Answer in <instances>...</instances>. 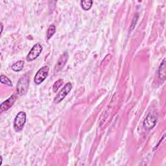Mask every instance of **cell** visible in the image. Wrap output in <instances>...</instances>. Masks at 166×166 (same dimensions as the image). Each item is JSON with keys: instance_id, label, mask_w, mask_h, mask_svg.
Here are the masks:
<instances>
[{"instance_id": "6da1fadb", "label": "cell", "mask_w": 166, "mask_h": 166, "mask_svg": "<svg viewBox=\"0 0 166 166\" xmlns=\"http://www.w3.org/2000/svg\"><path fill=\"white\" fill-rule=\"evenodd\" d=\"M29 85V77L27 74L23 75L18 82L17 92L20 95H25L28 90Z\"/></svg>"}, {"instance_id": "7a4b0ae2", "label": "cell", "mask_w": 166, "mask_h": 166, "mask_svg": "<svg viewBox=\"0 0 166 166\" xmlns=\"http://www.w3.org/2000/svg\"><path fill=\"white\" fill-rule=\"evenodd\" d=\"M27 115L24 112H20L16 116L14 121V128L17 132H20L23 130V128L26 123Z\"/></svg>"}, {"instance_id": "3957f363", "label": "cell", "mask_w": 166, "mask_h": 166, "mask_svg": "<svg viewBox=\"0 0 166 166\" xmlns=\"http://www.w3.org/2000/svg\"><path fill=\"white\" fill-rule=\"evenodd\" d=\"M49 70H49L48 66H45L38 71L34 78V81L36 84H40L45 81L48 75Z\"/></svg>"}, {"instance_id": "277c9868", "label": "cell", "mask_w": 166, "mask_h": 166, "mask_svg": "<svg viewBox=\"0 0 166 166\" xmlns=\"http://www.w3.org/2000/svg\"><path fill=\"white\" fill-rule=\"evenodd\" d=\"M43 50V47L40 43H37L36 44L33 48L31 49L27 55V61L30 62V61H33L37 59L39 55L41 54L42 51Z\"/></svg>"}, {"instance_id": "5b68a950", "label": "cell", "mask_w": 166, "mask_h": 166, "mask_svg": "<svg viewBox=\"0 0 166 166\" xmlns=\"http://www.w3.org/2000/svg\"><path fill=\"white\" fill-rule=\"evenodd\" d=\"M72 87H72V84L71 83H67L64 86V88L61 90V91L57 94V95L55 97V99H54V102L55 103L58 104L60 102L62 101L64 99L65 97L70 93V91L72 89Z\"/></svg>"}, {"instance_id": "8992f818", "label": "cell", "mask_w": 166, "mask_h": 166, "mask_svg": "<svg viewBox=\"0 0 166 166\" xmlns=\"http://www.w3.org/2000/svg\"><path fill=\"white\" fill-rule=\"evenodd\" d=\"M157 121V115L155 113L149 114L144 121V127L147 130H151L155 126Z\"/></svg>"}, {"instance_id": "52a82bcc", "label": "cell", "mask_w": 166, "mask_h": 166, "mask_svg": "<svg viewBox=\"0 0 166 166\" xmlns=\"http://www.w3.org/2000/svg\"><path fill=\"white\" fill-rule=\"evenodd\" d=\"M17 97L15 94L12 95L7 100L4 101L0 106V112H3L4 111H7L9 109H10L14 105V103L16 101Z\"/></svg>"}, {"instance_id": "ba28073f", "label": "cell", "mask_w": 166, "mask_h": 166, "mask_svg": "<svg viewBox=\"0 0 166 166\" xmlns=\"http://www.w3.org/2000/svg\"><path fill=\"white\" fill-rule=\"evenodd\" d=\"M68 59V54L67 52H64L62 55H61L60 57L57 61V63L55 66V71H59L60 70H62L65 64H66V62Z\"/></svg>"}, {"instance_id": "9c48e42d", "label": "cell", "mask_w": 166, "mask_h": 166, "mask_svg": "<svg viewBox=\"0 0 166 166\" xmlns=\"http://www.w3.org/2000/svg\"><path fill=\"white\" fill-rule=\"evenodd\" d=\"M158 76L162 80L165 79V59H164L158 69Z\"/></svg>"}, {"instance_id": "30bf717a", "label": "cell", "mask_w": 166, "mask_h": 166, "mask_svg": "<svg viewBox=\"0 0 166 166\" xmlns=\"http://www.w3.org/2000/svg\"><path fill=\"white\" fill-rule=\"evenodd\" d=\"M24 64H25V63H24V61L19 60V61H18V62H16V63H14V64H13V65H12L11 66V68L13 71H14L16 72H18V71H21L23 69Z\"/></svg>"}, {"instance_id": "8fae6325", "label": "cell", "mask_w": 166, "mask_h": 166, "mask_svg": "<svg viewBox=\"0 0 166 166\" xmlns=\"http://www.w3.org/2000/svg\"><path fill=\"white\" fill-rule=\"evenodd\" d=\"M92 4H93V1L91 0H83L81 2L82 9L86 11L89 10L91 8Z\"/></svg>"}, {"instance_id": "7c38bea8", "label": "cell", "mask_w": 166, "mask_h": 166, "mask_svg": "<svg viewBox=\"0 0 166 166\" xmlns=\"http://www.w3.org/2000/svg\"><path fill=\"white\" fill-rule=\"evenodd\" d=\"M56 32V27L54 25H51L48 28L47 30V39H50L53 34Z\"/></svg>"}, {"instance_id": "4fadbf2b", "label": "cell", "mask_w": 166, "mask_h": 166, "mask_svg": "<svg viewBox=\"0 0 166 166\" xmlns=\"http://www.w3.org/2000/svg\"><path fill=\"white\" fill-rule=\"evenodd\" d=\"M0 81H1V83L3 84L8 85V86H9V87H13V83H12L10 80L7 76L4 75L3 74L1 75V77H0Z\"/></svg>"}, {"instance_id": "5bb4252c", "label": "cell", "mask_w": 166, "mask_h": 166, "mask_svg": "<svg viewBox=\"0 0 166 166\" xmlns=\"http://www.w3.org/2000/svg\"><path fill=\"white\" fill-rule=\"evenodd\" d=\"M63 79H59V80H58L57 81L55 82L53 84V91L54 92L57 91L59 88L63 85Z\"/></svg>"}, {"instance_id": "9a60e30c", "label": "cell", "mask_w": 166, "mask_h": 166, "mask_svg": "<svg viewBox=\"0 0 166 166\" xmlns=\"http://www.w3.org/2000/svg\"><path fill=\"white\" fill-rule=\"evenodd\" d=\"M138 16H136V18H135V17H134V20H133V22H132V26H132V27H131V29H132L134 27L135 25H136V22H137V20H138Z\"/></svg>"}, {"instance_id": "2e32d148", "label": "cell", "mask_w": 166, "mask_h": 166, "mask_svg": "<svg viewBox=\"0 0 166 166\" xmlns=\"http://www.w3.org/2000/svg\"><path fill=\"white\" fill-rule=\"evenodd\" d=\"M1 27H2V30H1V34H2V32H3V24L2 23L1 24Z\"/></svg>"}, {"instance_id": "e0dca14e", "label": "cell", "mask_w": 166, "mask_h": 166, "mask_svg": "<svg viewBox=\"0 0 166 166\" xmlns=\"http://www.w3.org/2000/svg\"><path fill=\"white\" fill-rule=\"evenodd\" d=\"M2 162H3V158H2V156H1V162H0V165L2 164Z\"/></svg>"}]
</instances>
